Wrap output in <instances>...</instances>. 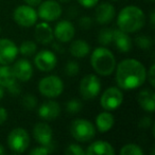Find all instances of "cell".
<instances>
[{"instance_id": "obj_1", "label": "cell", "mask_w": 155, "mask_h": 155, "mask_svg": "<svg viewBox=\"0 0 155 155\" xmlns=\"http://www.w3.org/2000/svg\"><path fill=\"white\" fill-rule=\"evenodd\" d=\"M147 80V70L141 62L135 58L121 61L116 68V83L120 89L132 91L140 87Z\"/></svg>"}, {"instance_id": "obj_2", "label": "cell", "mask_w": 155, "mask_h": 155, "mask_svg": "<svg viewBox=\"0 0 155 155\" xmlns=\"http://www.w3.org/2000/svg\"><path fill=\"white\" fill-rule=\"evenodd\" d=\"M146 25V15L140 8L127 5L119 12L117 16L118 29L125 33H135L141 30Z\"/></svg>"}, {"instance_id": "obj_3", "label": "cell", "mask_w": 155, "mask_h": 155, "mask_svg": "<svg viewBox=\"0 0 155 155\" xmlns=\"http://www.w3.org/2000/svg\"><path fill=\"white\" fill-rule=\"evenodd\" d=\"M91 64L98 74L107 77L115 71L116 58L110 49L102 46L96 48L93 51L91 55Z\"/></svg>"}, {"instance_id": "obj_4", "label": "cell", "mask_w": 155, "mask_h": 155, "mask_svg": "<svg viewBox=\"0 0 155 155\" xmlns=\"http://www.w3.org/2000/svg\"><path fill=\"white\" fill-rule=\"evenodd\" d=\"M70 134L77 141H91L96 135V127L87 119H74L70 124Z\"/></svg>"}, {"instance_id": "obj_5", "label": "cell", "mask_w": 155, "mask_h": 155, "mask_svg": "<svg viewBox=\"0 0 155 155\" xmlns=\"http://www.w3.org/2000/svg\"><path fill=\"white\" fill-rule=\"evenodd\" d=\"M38 91L46 98H58L64 91V82L58 75H48L39 81Z\"/></svg>"}, {"instance_id": "obj_6", "label": "cell", "mask_w": 155, "mask_h": 155, "mask_svg": "<svg viewBox=\"0 0 155 155\" xmlns=\"http://www.w3.org/2000/svg\"><path fill=\"white\" fill-rule=\"evenodd\" d=\"M30 144V136L24 127L13 129L8 135V146L16 153H24Z\"/></svg>"}, {"instance_id": "obj_7", "label": "cell", "mask_w": 155, "mask_h": 155, "mask_svg": "<svg viewBox=\"0 0 155 155\" xmlns=\"http://www.w3.org/2000/svg\"><path fill=\"white\" fill-rule=\"evenodd\" d=\"M101 91V82L96 74H87L83 78L79 86V93L84 100L97 98Z\"/></svg>"}, {"instance_id": "obj_8", "label": "cell", "mask_w": 155, "mask_h": 155, "mask_svg": "<svg viewBox=\"0 0 155 155\" xmlns=\"http://www.w3.org/2000/svg\"><path fill=\"white\" fill-rule=\"evenodd\" d=\"M37 12L32 7L28 5H19L13 12V19L18 26L29 28L36 24L37 21Z\"/></svg>"}, {"instance_id": "obj_9", "label": "cell", "mask_w": 155, "mask_h": 155, "mask_svg": "<svg viewBox=\"0 0 155 155\" xmlns=\"http://www.w3.org/2000/svg\"><path fill=\"white\" fill-rule=\"evenodd\" d=\"M123 102V94L119 87H108L100 98V104L105 110H114Z\"/></svg>"}, {"instance_id": "obj_10", "label": "cell", "mask_w": 155, "mask_h": 155, "mask_svg": "<svg viewBox=\"0 0 155 155\" xmlns=\"http://www.w3.org/2000/svg\"><path fill=\"white\" fill-rule=\"evenodd\" d=\"M62 15V7L54 0H47L39 3L37 16L46 22L55 21Z\"/></svg>"}, {"instance_id": "obj_11", "label": "cell", "mask_w": 155, "mask_h": 155, "mask_svg": "<svg viewBox=\"0 0 155 155\" xmlns=\"http://www.w3.org/2000/svg\"><path fill=\"white\" fill-rule=\"evenodd\" d=\"M34 64L39 71L49 72L55 68L58 64V58L55 53L50 50H41L35 55Z\"/></svg>"}, {"instance_id": "obj_12", "label": "cell", "mask_w": 155, "mask_h": 155, "mask_svg": "<svg viewBox=\"0 0 155 155\" xmlns=\"http://www.w3.org/2000/svg\"><path fill=\"white\" fill-rule=\"evenodd\" d=\"M18 54V47L13 41L0 39V65H10L15 61Z\"/></svg>"}, {"instance_id": "obj_13", "label": "cell", "mask_w": 155, "mask_h": 155, "mask_svg": "<svg viewBox=\"0 0 155 155\" xmlns=\"http://www.w3.org/2000/svg\"><path fill=\"white\" fill-rule=\"evenodd\" d=\"M74 34V26L69 20H61V21H58L53 31L54 37L60 43H68L73 38Z\"/></svg>"}, {"instance_id": "obj_14", "label": "cell", "mask_w": 155, "mask_h": 155, "mask_svg": "<svg viewBox=\"0 0 155 155\" xmlns=\"http://www.w3.org/2000/svg\"><path fill=\"white\" fill-rule=\"evenodd\" d=\"M33 137L41 146H52L53 132L48 123L38 122L33 127Z\"/></svg>"}, {"instance_id": "obj_15", "label": "cell", "mask_w": 155, "mask_h": 155, "mask_svg": "<svg viewBox=\"0 0 155 155\" xmlns=\"http://www.w3.org/2000/svg\"><path fill=\"white\" fill-rule=\"evenodd\" d=\"M12 69H13L16 80L20 81V82H28L31 80V78L33 75L32 64L25 58H20V60L16 61Z\"/></svg>"}, {"instance_id": "obj_16", "label": "cell", "mask_w": 155, "mask_h": 155, "mask_svg": "<svg viewBox=\"0 0 155 155\" xmlns=\"http://www.w3.org/2000/svg\"><path fill=\"white\" fill-rule=\"evenodd\" d=\"M115 7L110 2H103L96 8L95 17L98 24H110L115 17Z\"/></svg>"}, {"instance_id": "obj_17", "label": "cell", "mask_w": 155, "mask_h": 155, "mask_svg": "<svg viewBox=\"0 0 155 155\" xmlns=\"http://www.w3.org/2000/svg\"><path fill=\"white\" fill-rule=\"evenodd\" d=\"M61 114V106L56 101L49 100L46 101L39 106L38 108V116L44 120H53L58 118Z\"/></svg>"}, {"instance_id": "obj_18", "label": "cell", "mask_w": 155, "mask_h": 155, "mask_svg": "<svg viewBox=\"0 0 155 155\" xmlns=\"http://www.w3.org/2000/svg\"><path fill=\"white\" fill-rule=\"evenodd\" d=\"M35 39L41 45H49L53 41L54 35L52 28L46 21L36 25L34 30Z\"/></svg>"}, {"instance_id": "obj_19", "label": "cell", "mask_w": 155, "mask_h": 155, "mask_svg": "<svg viewBox=\"0 0 155 155\" xmlns=\"http://www.w3.org/2000/svg\"><path fill=\"white\" fill-rule=\"evenodd\" d=\"M113 41L117 49L123 53H127L132 49V39L129 36V33L123 32L120 29L113 30Z\"/></svg>"}, {"instance_id": "obj_20", "label": "cell", "mask_w": 155, "mask_h": 155, "mask_svg": "<svg viewBox=\"0 0 155 155\" xmlns=\"http://www.w3.org/2000/svg\"><path fill=\"white\" fill-rule=\"evenodd\" d=\"M85 154H88V155H102V154L114 155L115 150L110 142L104 141V140H97V141H94L93 143L86 149Z\"/></svg>"}, {"instance_id": "obj_21", "label": "cell", "mask_w": 155, "mask_h": 155, "mask_svg": "<svg viewBox=\"0 0 155 155\" xmlns=\"http://www.w3.org/2000/svg\"><path fill=\"white\" fill-rule=\"evenodd\" d=\"M137 102L143 110L153 113L155 110V94L150 89H143L138 94Z\"/></svg>"}, {"instance_id": "obj_22", "label": "cell", "mask_w": 155, "mask_h": 155, "mask_svg": "<svg viewBox=\"0 0 155 155\" xmlns=\"http://www.w3.org/2000/svg\"><path fill=\"white\" fill-rule=\"evenodd\" d=\"M115 123V117L108 110L102 112L96 117V127L100 133H107Z\"/></svg>"}, {"instance_id": "obj_23", "label": "cell", "mask_w": 155, "mask_h": 155, "mask_svg": "<svg viewBox=\"0 0 155 155\" xmlns=\"http://www.w3.org/2000/svg\"><path fill=\"white\" fill-rule=\"evenodd\" d=\"M70 54L74 58H85L91 52V46L87 41H83V39H77V41H72L69 48Z\"/></svg>"}, {"instance_id": "obj_24", "label": "cell", "mask_w": 155, "mask_h": 155, "mask_svg": "<svg viewBox=\"0 0 155 155\" xmlns=\"http://www.w3.org/2000/svg\"><path fill=\"white\" fill-rule=\"evenodd\" d=\"M16 81L17 80H16L12 67L9 65H1L0 66V86L7 88Z\"/></svg>"}, {"instance_id": "obj_25", "label": "cell", "mask_w": 155, "mask_h": 155, "mask_svg": "<svg viewBox=\"0 0 155 155\" xmlns=\"http://www.w3.org/2000/svg\"><path fill=\"white\" fill-rule=\"evenodd\" d=\"M37 45L33 41H25L21 43L18 51L24 56H32L34 53H36Z\"/></svg>"}, {"instance_id": "obj_26", "label": "cell", "mask_w": 155, "mask_h": 155, "mask_svg": "<svg viewBox=\"0 0 155 155\" xmlns=\"http://www.w3.org/2000/svg\"><path fill=\"white\" fill-rule=\"evenodd\" d=\"M120 155H143V150L136 143H127L119 151Z\"/></svg>"}, {"instance_id": "obj_27", "label": "cell", "mask_w": 155, "mask_h": 155, "mask_svg": "<svg viewBox=\"0 0 155 155\" xmlns=\"http://www.w3.org/2000/svg\"><path fill=\"white\" fill-rule=\"evenodd\" d=\"M98 41L102 46H108L113 43V30L112 29H102L98 35Z\"/></svg>"}, {"instance_id": "obj_28", "label": "cell", "mask_w": 155, "mask_h": 155, "mask_svg": "<svg viewBox=\"0 0 155 155\" xmlns=\"http://www.w3.org/2000/svg\"><path fill=\"white\" fill-rule=\"evenodd\" d=\"M82 108H83V104L80 100L72 99V100L67 101V103H66L67 113H69V114H71V115L78 114L79 112L82 110Z\"/></svg>"}, {"instance_id": "obj_29", "label": "cell", "mask_w": 155, "mask_h": 155, "mask_svg": "<svg viewBox=\"0 0 155 155\" xmlns=\"http://www.w3.org/2000/svg\"><path fill=\"white\" fill-rule=\"evenodd\" d=\"M135 44L142 50H148L152 47V39L147 35H138L135 37Z\"/></svg>"}, {"instance_id": "obj_30", "label": "cell", "mask_w": 155, "mask_h": 155, "mask_svg": "<svg viewBox=\"0 0 155 155\" xmlns=\"http://www.w3.org/2000/svg\"><path fill=\"white\" fill-rule=\"evenodd\" d=\"M21 105L24 106L26 110H34L37 105V99L34 95L29 94V95L24 96V98L21 99Z\"/></svg>"}, {"instance_id": "obj_31", "label": "cell", "mask_w": 155, "mask_h": 155, "mask_svg": "<svg viewBox=\"0 0 155 155\" xmlns=\"http://www.w3.org/2000/svg\"><path fill=\"white\" fill-rule=\"evenodd\" d=\"M80 72V65L75 61H69L65 66V73L69 77H74Z\"/></svg>"}, {"instance_id": "obj_32", "label": "cell", "mask_w": 155, "mask_h": 155, "mask_svg": "<svg viewBox=\"0 0 155 155\" xmlns=\"http://www.w3.org/2000/svg\"><path fill=\"white\" fill-rule=\"evenodd\" d=\"M65 154L66 155H84L85 151L83 150V148L79 144L75 143H70L65 150Z\"/></svg>"}, {"instance_id": "obj_33", "label": "cell", "mask_w": 155, "mask_h": 155, "mask_svg": "<svg viewBox=\"0 0 155 155\" xmlns=\"http://www.w3.org/2000/svg\"><path fill=\"white\" fill-rule=\"evenodd\" d=\"M53 151L52 146H39L30 151L31 155H47Z\"/></svg>"}, {"instance_id": "obj_34", "label": "cell", "mask_w": 155, "mask_h": 155, "mask_svg": "<svg viewBox=\"0 0 155 155\" xmlns=\"http://www.w3.org/2000/svg\"><path fill=\"white\" fill-rule=\"evenodd\" d=\"M79 25H80V27L83 30H88L93 26V19L91 17H88V16H84V17H82L80 19Z\"/></svg>"}, {"instance_id": "obj_35", "label": "cell", "mask_w": 155, "mask_h": 155, "mask_svg": "<svg viewBox=\"0 0 155 155\" xmlns=\"http://www.w3.org/2000/svg\"><path fill=\"white\" fill-rule=\"evenodd\" d=\"M155 66L154 65H151L150 69H149V71L147 72V79H148L149 83H150V85L152 87L155 86Z\"/></svg>"}, {"instance_id": "obj_36", "label": "cell", "mask_w": 155, "mask_h": 155, "mask_svg": "<svg viewBox=\"0 0 155 155\" xmlns=\"http://www.w3.org/2000/svg\"><path fill=\"white\" fill-rule=\"evenodd\" d=\"M7 89L12 96H14V97L20 95V93H21V88H20V86L17 84V81H16L15 83H13L12 85H10L9 87H7Z\"/></svg>"}, {"instance_id": "obj_37", "label": "cell", "mask_w": 155, "mask_h": 155, "mask_svg": "<svg viewBox=\"0 0 155 155\" xmlns=\"http://www.w3.org/2000/svg\"><path fill=\"white\" fill-rule=\"evenodd\" d=\"M78 2L80 3L82 7L89 9V8L96 7L98 5V2H99V0H78Z\"/></svg>"}, {"instance_id": "obj_38", "label": "cell", "mask_w": 155, "mask_h": 155, "mask_svg": "<svg viewBox=\"0 0 155 155\" xmlns=\"http://www.w3.org/2000/svg\"><path fill=\"white\" fill-rule=\"evenodd\" d=\"M151 123H152V119H151L150 117H143V118L139 121V127H142V129H147V127H150Z\"/></svg>"}, {"instance_id": "obj_39", "label": "cell", "mask_w": 155, "mask_h": 155, "mask_svg": "<svg viewBox=\"0 0 155 155\" xmlns=\"http://www.w3.org/2000/svg\"><path fill=\"white\" fill-rule=\"evenodd\" d=\"M8 119V112L5 107L0 106V125L3 124V123L7 121Z\"/></svg>"}, {"instance_id": "obj_40", "label": "cell", "mask_w": 155, "mask_h": 155, "mask_svg": "<svg viewBox=\"0 0 155 155\" xmlns=\"http://www.w3.org/2000/svg\"><path fill=\"white\" fill-rule=\"evenodd\" d=\"M25 2H26L28 5H30V7L34 8V7L39 5V3L41 2V0H25Z\"/></svg>"}, {"instance_id": "obj_41", "label": "cell", "mask_w": 155, "mask_h": 155, "mask_svg": "<svg viewBox=\"0 0 155 155\" xmlns=\"http://www.w3.org/2000/svg\"><path fill=\"white\" fill-rule=\"evenodd\" d=\"M150 21H151V26L154 27V11H152V13H151Z\"/></svg>"}, {"instance_id": "obj_42", "label": "cell", "mask_w": 155, "mask_h": 155, "mask_svg": "<svg viewBox=\"0 0 155 155\" xmlns=\"http://www.w3.org/2000/svg\"><path fill=\"white\" fill-rule=\"evenodd\" d=\"M5 97V89H3L2 86H0V100Z\"/></svg>"}, {"instance_id": "obj_43", "label": "cell", "mask_w": 155, "mask_h": 155, "mask_svg": "<svg viewBox=\"0 0 155 155\" xmlns=\"http://www.w3.org/2000/svg\"><path fill=\"white\" fill-rule=\"evenodd\" d=\"M2 154H5V150L2 144H0V155H2Z\"/></svg>"}, {"instance_id": "obj_44", "label": "cell", "mask_w": 155, "mask_h": 155, "mask_svg": "<svg viewBox=\"0 0 155 155\" xmlns=\"http://www.w3.org/2000/svg\"><path fill=\"white\" fill-rule=\"evenodd\" d=\"M60 1H61L62 3H68L69 1H70V0H60Z\"/></svg>"}, {"instance_id": "obj_45", "label": "cell", "mask_w": 155, "mask_h": 155, "mask_svg": "<svg viewBox=\"0 0 155 155\" xmlns=\"http://www.w3.org/2000/svg\"><path fill=\"white\" fill-rule=\"evenodd\" d=\"M1 31H2V30H1V27H0V34H1Z\"/></svg>"}, {"instance_id": "obj_46", "label": "cell", "mask_w": 155, "mask_h": 155, "mask_svg": "<svg viewBox=\"0 0 155 155\" xmlns=\"http://www.w3.org/2000/svg\"><path fill=\"white\" fill-rule=\"evenodd\" d=\"M110 1H118V0H110Z\"/></svg>"}, {"instance_id": "obj_47", "label": "cell", "mask_w": 155, "mask_h": 155, "mask_svg": "<svg viewBox=\"0 0 155 155\" xmlns=\"http://www.w3.org/2000/svg\"><path fill=\"white\" fill-rule=\"evenodd\" d=\"M150 1H154V0H150Z\"/></svg>"}]
</instances>
